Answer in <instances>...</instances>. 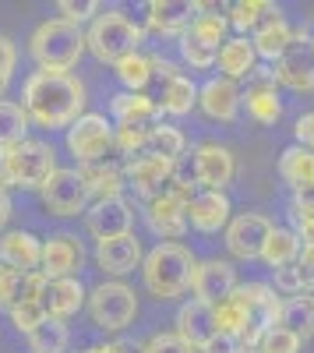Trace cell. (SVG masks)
Returning a JSON list of instances; mask_svg holds the SVG:
<instances>
[{"instance_id": "1", "label": "cell", "mask_w": 314, "mask_h": 353, "mask_svg": "<svg viewBox=\"0 0 314 353\" xmlns=\"http://www.w3.org/2000/svg\"><path fill=\"white\" fill-rule=\"evenodd\" d=\"M85 85L71 71H32L21 88V106L28 121L46 131H67L85 117Z\"/></svg>"}, {"instance_id": "2", "label": "cell", "mask_w": 314, "mask_h": 353, "mask_svg": "<svg viewBox=\"0 0 314 353\" xmlns=\"http://www.w3.org/2000/svg\"><path fill=\"white\" fill-rule=\"evenodd\" d=\"M85 43H89V53L103 64H121L124 57L141 53L138 46L145 43V28H141L127 11L121 8H106L92 18V25L85 28Z\"/></svg>"}, {"instance_id": "3", "label": "cell", "mask_w": 314, "mask_h": 353, "mask_svg": "<svg viewBox=\"0 0 314 353\" xmlns=\"http://www.w3.org/2000/svg\"><path fill=\"white\" fill-rule=\"evenodd\" d=\"M194 254L184 244H159L141 261V283L159 301H177L191 290L194 279Z\"/></svg>"}, {"instance_id": "4", "label": "cell", "mask_w": 314, "mask_h": 353, "mask_svg": "<svg viewBox=\"0 0 314 353\" xmlns=\"http://www.w3.org/2000/svg\"><path fill=\"white\" fill-rule=\"evenodd\" d=\"M61 170L56 166L53 145L25 138L11 149H0V188H21V191H43V184Z\"/></svg>"}, {"instance_id": "5", "label": "cell", "mask_w": 314, "mask_h": 353, "mask_svg": "<svg viewBox=\"0 0 314 353\" xmlns=\"http://www.w3.org/2000/svg\"><path fill=\"white\" fill-rule=\"evenodd\" d=\"M85 50H89V43H85V28L64 21V18H50L43 21L32 39H28V53L36 57V64L43 71H71Z\"/></svg>"}, {"instance_id": "6", "label": "cell", "mask_w": 314, "mask_h": 353, "mask_svg": "<svg viewBox=\"0 0 314 353\" xmlns=\"http://www.w3.org/2000/svg\"><path fill=\"white\" fill-rule=\"evenodd\" d=\"M85 307H89L92 321L103 332H124L138 318V297H134V290L121 279H106V283L92 286Z\"/></svg>"}, {"instance_id": "7", "label": "cell", "mask_w": 314, "mask_h": 353, "mask_svg": "<svg viewBox=\"0 0 314 353\" xmlns=\"http://www.w3.org/2000/svg\"><path fill=\"white\" fill-rule=\"evenodd\" d=\"M233 297L244 304L247 314V329L240 336V346H262L265 332L279 325L282 318V301L275 297V286L269 283H240L233 290Z\"/></svg>"}, {"instance_id": "8", "label": "cell", "mask_w": 314, "mask_h": 353, "mask_svg": "<svg viewBox=\"0 0 314 353\" xmlns=\"http://www.w3.org/2000/svg\"><path fill=\"white\" fill-rule=\"evenodd\" d=\"M191 198H194V188H184V184L174 181L159 198H152L145 205V223H149V230L156 233V237H163V244H177L187 233V226H191V219H187Z\"/></svg>"}, {"instance_id": "9", "label": "cell", "mask_w": 314, "mask_h": 353, "mask_svg": "<svg viewBox=\"0 0 314 353\" xmlns=\"http://www.w3.org/2000/svg\"><path fill=\"white\" fill-rule=\"evenodd\" d=\"M113 149V121H106V113H85L74 128H67V152L85 163H103L106 152Z\"/></svg>"}, {"instance_id": "10", "label": "cell", "mask_w": 314, "mask_h": 353, "mask_svg": "<svg viewBox=\"0 0 314 353\" xmlns=\"http://www.w3.org/2000/svg\"><path fill=\"white\" fill-rule=\"evenodd\" d=\"M191 170H194V188L205 191H226L237 176V159L233 152L219 141H202L191 152Z\"/></svg>"}, {"instance_id": "11", "label": "cell", "mask_w": 314, "mask_h": 353, "mask_svg": "<svg viewBox=\"0 0 314 353\" xmlns=\"http://www.w3.org/2000/svg\"><path fill=\"white\" fill-rule=\"evenodd\" d=\"M272 230H275V223L269 216H262V212H240V216L230 219V226L222 230L226 251H230L233 258H240V261L262 258L265 241L272 237Z\"/></svg>"}, {"instance_id": "12", "label": "cell", "mask_w": 314, "mask_h": 353, "mask_svg": "<svg viewBox=\"0 0 314 353\" xmlns=\"http://www.w3.org/2000/svg\"><path fill=\"white\" fill-rule=\"evenodd\" d=\"M39 198H43V205L53 216H81V212H89V205H92L78 170H56L43 184Z\"/></svg>"}, {"instance_id": "13", "label": "cell", "mask_w": 314, "mask_h": 353, "mask_svg": "<svg viewBox=\"0 0 314 353\" xmlns=\"http://www.w3.org/2000/svg\"><path fill=\"white\" fill-rule=\"evenodd\" d=\"M275 85H286L293 92H314V50L307 32L293 36V46L272 64Z\"/></svg>"}, {"instance_id": "14", "label": "cell", "mask_w": 314, "mask_h": 353, "mask_svg": "<svg viewBox=\"0 0 314 353\" xmlns=\"http://www.w3.org/2000/svg\"><path fill=\"white\" fill-rule=\"evenodd\" d=\"M85 265V248L81 241L74 237V233H50V237L43 241V265L39 272L46 279H78Z\"/></svg>"}, {"instance_id": "15", "label": "cell", "mask_w": 314, "mask_h": 353, "mask_svg": "<svg viewBox=\"0 0 314 353\" xmlns=\"http://www.w3.org/2000/svg\"><path fill=\"white\" fill-rule=\"evenodd\" d=\"M237 269L230 261H222V258H205V261H198L194 265V279H191V293H194V301H202V304H222L230 293L237 290Z\"/></svg>"}, {"instance_id": "16", "label": "cell", "mask_w": 314, "mask_h": 353, "mask_svg": "<svg viewBox=\"0 0 314 353\" xmlns=\"http://www.w3.org/2000/svg\"><path fill=\"white\" fill-rule=\"evenodd\" d=\"M174 170H177V163L141 152V156H134V159L124 163V181H127V188H134L141 198L152 201V198H159L169 184H174Z\"/></svg>"}, {"instance_id": "17", "label": "cell", "mask_w": 314, "mask_h": 353, "mask_svg": "<svg viewBox=\"0 0 314 353\" xmlns=\"http://www.w3.org/2000/svg\"><path fill=\"white\" fill-rule=\"evenodd\" d=\"M85 226L99 241H113V237H127L134 226V205L127 198H109V201H92L85 212Z\"/></svg>"}, {"instance_id": "18", "label": "cell", "mask_w": 314, "mask_h": 353, "mask_svg": "<svg viewBox=\"0 0 314 353\" xmlns=\"http://www.w3.org/2000/svg\"><path fill=\"white\" fill-rule=\"evenodd\" d=\"M191 350H198L202 353L216 336H219V325H216V307L212 304H202V301H187V304H180V311H177V329H174Z\"/></svg>"}, {"instance_id": "19", "label": "cell", "mask_w": 314, "mask_h": 353, "mask_svg": "<svg viewBox=\"0 0 314 353\" xmlns=\"http://www.w3.org/2000/svg\"><path fill=\"white\" fill-rule=\"evenodd\" d=\"M198 106H202V113L212 117V121L230 124V121H237V113L244 106V92L237 88V81L219 74V78H209L198 88Z\"/></svg>"}, {"instance_id": "20", "label": "cell", "mask_w": 314, "mask_h": 353, "mask_svg": "<svg viewBox=\"0 0 314 353\" xmlns=\"http://www.w3.org/2000/svg\"><path fill=\"white\" fill-rule=\"evenodd\" d=\"M141 261H145V251H141V241L134 237V233L96 244V265L106 276H113V279H121V276L141 269Z\"/></svg>"}, {"instance_id": "21", "label": "cell", "mask_w": 314, "mask_h": 353, "mask_svg": "<svg viewBox=\"0 0 314 353\" xmlns=\"http://www.w3.org/2000/svg\"><path fill=\"white\" fill-rule=\"evenodd\" d=\"M202 4H191V0H152L145 8V25L156 36H184L191 21L198 18Z\"/></svg>"}, {"instance_id": "22", "label": "cell", "mask_w": 314, "mask_h": 353, "mask_svg": "<svg viewBox=\"0 0 314 353\" xmlns=\"http://www.w3.org/2000/svg\"><path fill=\"white\" fill-rule=\"evenodd\" d=\"M0 265L18 269V272H39L43 241L28 230H4L0 233Z\"/></svg>"}, {"instance_id": "23", "label": "cell", "mask_w": 314, "mask_h": 353, "mask_svg": "<svg viewBox=\"0 0 314 353\" xmlns=\"http://www.w3.org/2000/svg\"><path fill=\"white\" fill-rule=\"evenodd\" d=\"M230 198H226L222 191H194L191 205H187V219L198 233H219L230 226Z\"/></svg>"}, {"instance_id": "24", "label": "cell", "mask_w": 314, "mask_h": 353, "mask_svg": "<svg viewBox=\"0 0 314 353\" xmlns=\"http://www.w3.org/2000/svg\"><path fill=\"white\" fill-rule=\"evenodd\" d=\"M244 106H247V117L258 121V124H275L282 117V103H279V92H275L272 68L269 71H254L247 92H244Z\"/></svg>"}, {"instance_id": "25", "label": "cell", "mask_w": 314, "mask_h": 353, "mask_svg": "<svg viewBox=\"0 0 314 353\" xmlns=\"http://www.w3.org/2000/svg\"><path fill=\"white\" fill-rule=\"evenodd\" d=\"M85 304H89V290H85L81 279H46V290H43L46 318L67 321V318L78 314Z\"/></svg>"}, {"instance_id": "26", "label": "cell", "mask_w": 314, "mask_h": 353, "mask_svg": "<svg viewBox=\"0 0 314 353\" xmlns=\"http://www.w3.org/2000/svg\"><path fill=\"white\" fill-rule=\"evenodd\" d=\"M78 176H81V184H85V191H89L92 201L124 198L127 181H124V166H117V163H109V159L85 163V166H78Z\"/></svg>"}, {"instance_id": "27", "label": "cell", "mask_w": 314, "mask_h": 353, "mask_svg": "<svg viewBox=\"0 0 314 353\" xmlns=\"http://www.w3.org/2000/svg\"><path fill=\"white\" fill-rule=\"evenodd\" d=\"M216 64L222 71V78L230 81H240V78H254V71H258V53H254V43L247 36H230L222 46H219V57Z\"/></svg>"}, {"instance_id": "28", "label": "cell", "mask_w": 314, "mask_h": 353, "mask_svg": "<svg viewBox=\"0 0 314 353\" xmlns=\"http://www.w3.org/2000/svg\"><path fill=\"white\" fill-rule=\"evenodd\" d=\"M109 113H113V121H117V124H145V128L159 124V117H163L159 99H152L145 92H121V96H113Z\"/></svg>"}, {"instance_id": "29", "label": "cell", "mask_w": 314, "mask_h": 353, "mask_svg": "<svg viewBox=\"0 0 314 353\" xmlns=\"http://www.w3.org/2000/svg\"><path fill=\"white\" fill-rule=\"evenodd\" d=\"M293 28H290V21L286 18H272V21H265L258 32L251 36V43H254V53H258V61H279L282 53H286L290 46H293Z\"/></svg>"}, {"instance_id": "30", "label": "cell", "mask_w": 314, "mask_h": 353, "mask_svg": "<svg viewBox=\"0 0 314 353\" xmlns=\"http://www.w3.org/2000/svg\"><path fill=\"white\" fill-rule=\"evenodd\" d=\"M226 18H230V28H237L240 36H247V32L254 36L265 21L282 18V11H279L275 4H269V0H237Z\"/></svg>"}, {"instance_id": "31", "label": "cell", "mask_w": 314, "mask_h": 353, "mask_svg": "<svg viewBox=\"0 0 314 353\" xmlns=\"http://www.w3.org/2000/svg\"><path fill=\"white\" fill-rule=\"evenodd\" d=\"M300 251H304V241L297 237V233L286 230V226H275V230H272V237L265 241L262 261L269 265L272 272H279V269H286V265H297Z\"/></svg>"}, {"instance_id": "32", "label": "cell", "mask_w": 314, "mask_h": 353, "mask_svg": "<svg viewBox=\"0 0 314 353\" xmlns=\"http://www.w3.org/2000/svg\"><path fill=\"white\" fill-rule=\"evenodd\" d=\"M187 32L198 39V43H205L209 50H219L226 39V32H230V18H226L219 8H212V4H202V11H198V18L191 21V28Z\"/></svg>"}, {"instance_id": "33", "label": "cell", "mask_w": 314, "mask_h": 353, "mask_svg": "<svg viewBox=\"0 0 314 353\" xmlns=\"http://www.w3.org/2000/svg\"><path fill=\"white\" fill-rule=\"evenodd\" d=\"M279 173L282 181L297 188H311L314 184V152L304 149V145H290V149H282L279 156Z\"/></svg>"}, {"instance_id": "34", "label": "cell", "mask_w": 314, "mask_h": 353, "mask_svg": "<svg viewBox=\"0 0 314 353\" xmlns=\"http://www.w3.org/2000/svg\"><path fill=\"white\" fill-rule=\"evenodd\" d=\"M282 329H290L300 339H314V293H300V297L282 301Z\"/></svg>"}, {"instance_id": "35", "label": "cell", "mask_w": 314, "mask_h": 353, "mask_svg": "<svg viewBox=\"0 0 314 353\" xmlns=\"http://www.w3.org/2000/svg\"><path fill=\"white\" fill-rule=\"evenodd\" d=\"M145 152H149V156H159V159H169V163H177V159L187 156V138H184V131L174 128V124H152Z\"/></svg>"}, {"instance_id": "36", "label": "cell", "mask_w": 314, "mask_h": 353, "mask_svg": "<svg viewBox=\"0 0 314 353\" xmlns=\"http://www.w3.org/2000/svg\"><path fill=\"white\" fill-rule=\"evenodd\" d=\"M194 106H198V85H194L187 74L163 85V96H159V110H163V113H169V117H187Z\"/></svg>"}, {"instance_id": "37", "label": "cell", "mask_w": 314, "mask_h": 353, "mask_svg": "<svg viewBox=\"0 0 314 353\" xmlns=\"http://www.w3.org/2000/svg\"><path fill=\"white\" fill-rule=\"evenodd\" d=\"M67 343H71L67 321H56V318H46L43 325L28 332V350L32 353H67Z\"/></svg>"}, {"instance_id": "38", "label": "cell", "mask_w": 314, "mask_h": 353, "mask_svg": "<svg viewBox=\"0 0 314 353\" xmlns=\"http://www.w3.org/2000/svg\"><path fill=\"white\" fill-rule=\"evenodd\" d=\"M113 74H117V81L124 85V92H145V85L156 78L152 74V57L131 53L121 64H113Z\"/></svg>"}, {"instance_id": "39", "label": "cell", "mask_w": 314, "mask_h": 353, "mask_svg": "<svg viewBox=\"0 0 314 353\" xmlns=\"http://www.w3.org/2000/svg\"><path fill=\"white\" fill-rule=\"evenodd\" d=\"M28 131V113L21 103L11 99H0V149H11V145L25 141Z\"/></svg>"}, {"instance_id": "40", "label": "cell", "mask_w": 314, "mask_h": 353, "mask_svg": "<svg viewBox=\"0 0 314 353\" xmlns=\"http://www.w3.org/2000/svg\"><path fill=\"white\" fill-rule=\"evenodd\" d=\"M149 131L152 128H145V124H113V149L124 152L127 159H134V156L145 152Z\"/></svg>"}, {"instance_id": "41", "label": "cell", "mask_w": 314, "mask_h": 353, "mask_svg": "<svg viewBox=\"0 0 314 353\" xmlns=\"http://www.w3.org/2000/svg\"><path fill=\"white\" fill-rule=\"evenodd\" d=\"M216 57H219V50H209L205 43H198L191 32L180 36V61H184V68L209 71V68H216Z\"/></svg>"}, {"instance_id": "42", "label": "cell", "mask_w": 314, "mask_h": 353, "mask_svg": "<svg viewBox=\"0 0 314 353\" xmlns=\"http://www.w3.org/2000/svg\"><path fill=\"white\" fill-rule=\"evenodd\" d=\"M11 325L18 329V332H32L36 325H43V321H46V307H43V301H21V304H14L11 311Z\"/></svg>"}, {"instance_id": "43", "label": "cell", "mask_w": 314, "mask_h": 353, "mask_svg": "<svg viewBox=\"0 0 314 353\" xmlns=\"http://www.w3.org/2000/svg\"><path fill=\"white\" fill-rule=\"evenodd\" d=\"M25 276L28 272H18V269H8L0 265V307H14L21 301V290H25Z\"/></svg>"}, {"instance_id": "44", "label": "cell", "mask_w": 314, "mask_h": 353, "mask_svg": "<svg viewBox=\"0 0 314 353\" xmlns=\"http://www.w3.org/2000/svg\"><path fill=\"white\" fill-rule=\"evenodd\" d=\"M56 14L81 28L85 21L92 25V18L99 14V4H96V0H61V4H56Z\"/></svg>"}, {"instance_id": "45", "label": "cell", "mask_w": 314, "mask_h": 353, "mask_svg": "<svg viewBox=\"0 0 314 353\" xmlns=\"http://www.w3.org/2000/svg\"><path fill=\"white\" fill-rule=\"evenodd\" d=\"M300 336H293L290 329H282V325H275V329H269L265 332V339H262V353H300Z\"/></svg>"}, {"instance_id": "46", "label": "cell", "mask_w": 314, "mask_h": 353, "mask_svg": "<svg viewBox=\"0 0 314 353\" xmlns=\"http://www.w3.org/2000/svg\"><path fill=\"white\" fill-rule=\"evenodd\" d=\"M141 353H198V350H191L177 332H156L145 346H141Z\"/></svg>"}, {"instance_id": "47", "label": "cell", "mask_w": 314, "mask_h": 353, "mask_svg": "<svg viewBox=\"0 0 314 353\" xmlns=\"http://www.w3.org/2000/svg\"><path fill=\"white\" fill-rule=\"evenodd\" d=\"M14 64H18V46L8 36H0V96L8 92V85L14 78Z\"/></svg>"}, {"instance_id": "48", "label": "cell", "mask_w": 314, "mask_h": 353, "mask_svg": "<svg viewBox=\"0 0 314 353\" xmlns=\"http://www.w3.org/2000/svg\"><path fill=\"white\" fill-rule=\"evenodd\" d=\"M275 293H286V297H300V293H304V283H300L297 265H286V269L275 272Z\"/></svg>"}, {"instance_id": "49", "label": "cell", "mask_w": 314, "mask_h": 353, "mask_svg": "<svg viewBox=\"0 0 314 353\" xmlns=\"http://www.w3.org/2000/svg\"><path fill=\"white\" fill-rule=\"evenodd\" d=\"M290 230L297 233V237L304 244H314V212H300V209H290Z\"/></svg>"}, {"instance_id": "50", "label": "cell", "mask_w": 314, "mask_h": 353, "mask_svg": "<svg viewBox=\"0 0 314 353\" xmlns=\"http://www.w3.org/2000/svg\"><path fill=\"white\" fill-rule=\"evenodd\" d=\"M297 272H300L304 293H314V244H304V251L297 258Z\"/></svg>"}, {"instance_id": "51", "label": "cell", "mask_w": 314, "mask_h": 353, "mask_svg": "<svg viewBox=\"0 0 314 353\" xmlns=\"http://www.w3.org/2000/svg\"><path fill=\"white\" fill-rule=\"evenodd\" d=\"M293 138L297 145H304V149L314 152V110H307L304 117H297V124H293Z\"/></svg>"}, {"instance_id": "52", "label": "cell", "mask_w": 314, "mask_h": 353, "mask_svg": "<svg viewBox=\"0 0 314 353\" xmlns=\"http://www.w3.org/2000/svg\"><path fill=\"white\" fill-rule=\"evenodd\" d=\"M152 74L166 85V81H174V78H184V68L174 64V61H166V57H152Z\"/></svg>"}, {"instance_id": "53", "label": "cell", "mask_w": 314, "mask_h": 353, "mask_svg": "<svg viewBox=\"0 0 314 353\" xmlns=\"http://www.w3.org/2000/svg\"><path fill=\"white\" fill-rule=\"evenodd\" d=\"M244 346H240V339H233V336H226V332H219L202 353H240Z\"/></svg>"}, {"instance_id": "54", "label": "cell", "mask_w": 314, "mask_h": 353, "mask_svg": "<svg viewBox=\"0 0 314 353\" xmlns=\"http://www.w3.org/2000/svg\"><path fill=\"white\" fill-rule=\"evenodd\" d=\"M290 209L314 212V184H311V188H297V191H293V205H290Z\"/></svg>"}, {"instance_id": "55", "label": "cell", "mask_w": 314, "mask_h": 353, "mask_svg": "<svg viewBox=\"0 0 314 353\" xmlns=\"http://www.w3.org/2000/svg\"><path fill=\"white\" fill-rule=\"evenodd\" d=\"M92 353H141V346H134L127 339H113L106 346H92Z\"/></svg>"}, {"instance_id": "56", "label": "cell", "mask_w": 314, "mask_h": 353, "mask_svg": "<svg viewBox=\"0 0 314 353\" xmlns=\"http://www.w3.org/2000/svg\"><path fill=\"white\" fill-rule=\"evenodd\" d=\"M8 219H11V194L8 188H0V233L8 230Z\"/></svg>"}, {"instance_id": "57", "label": "cell", "mask_w": 314, "mask_h": 353, "mask_svg": "<svg viewBox=\"0 0 314 353\" xmlns=\"http://www.w3.org/2000/svg\"><path fill=\"white\" fill-rule=\"evenodd\" d=\"M240 353H262V350H258V346H244Z\"/></svg>"}, {"instance_id": "58", "label": "cell", "mask_w": 314, "mask_h": 353, "mask_svg": "<svg viewBox=\"0 0 314 353\" xmlns=\"http://www.w3.org/2000/svg\"><path fill=\"white\" fill-rule=\"evenodd\" d=\"M81 353H92V350H81Z\"/></svg>"}, {"instance_id": "59", "label": "cell", "mask_w": 314, "mask_h": 353, "mask_svg": "<svg viewBox=\"0 0 314 353\" xmlns=\"http://www.w3.org/2000/svg\"><path fill=\"white\" fill-rule=\"evenodd\" d=\"M311 50H314V39H311Z\"/></svg>"}]
</instances>
